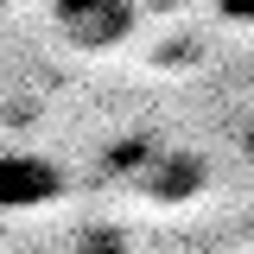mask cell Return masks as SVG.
Returning a JSON list of instances; mask_svg holds the SVG:
<instances>
[{
    "label": "cell",
    "instance_id": "1",
    "mask_svg": "<svg viewBox=\"0 0 254 254\" xmlns=\"http://www.w3.org/2000/svg\"><path fill=\"white\" fill-rule=\"evenodd\" d=\"M51 26L76 45V51H115L133 38L140 6L133 0H51Z\"/></svg>",
    "mask_w": 254,
    "mask_h": 254
},
{
    "label": "cell",
    "instance_id": "3",
    "mask_svg": "<svg viewBox=\"0 0 254 254\" xmlns=\"http://www.w3.org/2000/svg\"><path fill=\"white\" fill-rule=\"evenodd\" d=\"M146 197L153 203H185L190 190H203V159L197 153H165V159H146Z\"/></svg>",
    "mask_w": 254,
    "mask_h": 254
},
{
    "label": "cell",
    "instance_id": "2",
    "mask_svg": "<svg viewBox=\"0 0 254 254\" xmlns=\"http://www.w3.org/2000/svg\"><path fill=\"white\" fill-rule=\"evenodd\" d=\"M64 197V165L45 153H0V210L26 216Z\"/></svg>",
    "mask_w": 254,
    "mask_h": 254
},
{
    "label": "cell",
    "instance_id": "4",
    "mask_svg": "<svg viewBox=\"0 0 254 254\" xmlns=\"http://www.w3.org/2000/svg\"><path fill=\"white\" fill-rule=\"evenodd\" d=\"M222 19H235V26H254V0H222Z\"/></svg>",
    "mask_w": 254,
    "mask_h": 254
}]
</instances>
